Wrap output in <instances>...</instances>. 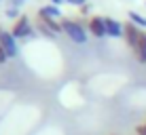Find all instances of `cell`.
Returning a JSON list of instances; mask_svg holds the SVG:
<instances>
[{
    "mask_svg": "<svg viewBox=\"0 0 146 135\" xmlns=\"http://www.w3.org/2000/svg\"><path fill=\"white\" fill-rule=\"evenodd\" d=\"M62 30H64V34L72 40L74 44H85L87 42V30H85V26L80 21H76V19H62Z\"/></svg>",
    "mask_w": 146,
    "mask_h": 135,
    "instance_id": "cell-1",
    "label": "cell"
},
{
    "mask_svg": "<svg viewBox=\"0 0 146 135\" xmlns=\"http://www.w3.org/2000/svg\"><path fill=\"white\" fill-rule=\"evenodd\" d=\"M36 28L40 30V34H44V36H49V38H55L57 34H64L62 19L44 17V15H38V17H36Z\"/></svg>",
    "mask_w": 146,
    "mask_h": 135,
    "instance_id": "cell-2",
    "label": "cell"
},
{
    "mask_svg": "<svg viewBox=\"0 0 146 135\" xmlns=\"http://www.w3.org/2000/svg\"><path fill=\"white\" fill-rule=\"evenodd\" d=\"M32 32H34V28H32V23H30L28 15H21V17L13 23V28H11V34L17 38V40H19V38H30Z\"/></svg>",
    "mask_w": 146,
    "mask_h": 135,
    "instance_id": "cell-3",
    "label": "cell"
},
{
    "mask_svg": "<svg viewBox=\"0 0 146 135\" xmlns=\"http://www.w3.org/2000/svg\"><path fill=\"white\" fill-rule=\"evenodd\" d=\"M0 44H2V49L7 51L9 59L17 57V53H19V49H17V38L11 34V30L0 28Z\"/></svg>",
    "mask_w": 146,
    "mask_h": 135,
    "instance_id": "cell-4",
    "label": "cell"
},
{
    "mask_svg": "<svg viewBox=\"0 0 146 135\" xmlns=\"http://www.w3.org/2000/svg\"><path fill=\"white\" fill-rule=\"evenodd\" d=\"M87 32L91 34L95 38H104L108 36L106 34V23H104V17H100V15H91L87 21Z\"/></svg>",
    "mask_w": 146,
    "mask_h": 135,
    "instance_id": "cell-5",
    "label": "cell"
},
{
    "mask_svg": "<svg viewBox=\"0 0 146 135\" xmlns=\"http://www.w3.org/2000/svg\"><path fill=\"white\" fill-rule=\"evenodd\" d=\"M142 32H144V30L138 28L135 23H131V21L125 23V34H123V38H125V42H127V47L131 49V51L138 47V40H140V36H142Z\"/></svg>",
    "mask_w": 146,
    "mask_h": 135,
    "instance_id": "cell-6",
    "label": "cell"
},
{
    "mask_svg": "<svg viewBox=\"0 0 146 135\" xmlns=\"http://www.w3.org/2000/svg\"><path fill=\"white\" fill-rule=\"evenodd\" d=\"M104 23H106V34L110 38H123L125 23H121L117 19H112V17H104Z\"/></svg>",
    "mask_w": 146,
    "mask_h": 135,
    "instance_id": "cell-7",
    "label": "cell"
},
{
    "mask_svg": "<svg viewBox=\"0 0 146 135\" xmlns=\"http://www.w3.org/2000/svg\"><path fill=\"white\" fill-rule=\"evenodd\" d=\"M133 55L140 63H146V32H142V36L138 40V47L133 49Z\"/></svg>",
    "mask_w": 146,
    "mask_h": 135,
    "instance_id": "cell-8",
    "label": "cell"
},
{
    "mask_svg": "<svg viewBox=\"0 0 146 135\" xmlns=\"http://www.w3.org/2000/svg\"><path fill=\"white\" fill-rule=\"evenodd\" d=\"M38 15H44V17H53V19H64V17H62V9L55 7V4H44L42 9H38Z\"/></svg>",
    "mask_w": 146,
    "mask_h": 135,
    "instance_id": "cell-9",
    "label": "cell"
},
{
    "mask_svg": "<svg viewBox=\"0 0 146 135\" xmlns=\"http://www.w3.org/2000/svg\"><path fill=\"white\" fill-rule=\"evenodd\" d=\"M127 15H129V21H131V23H135L138 28L146 30V17H144V15H140V13H135V11H129Z\"/></svg>",
    "mask_w": 146,
    "mask_h": 135,
    "instance_id": "cell-10",
    "label": "cell"
},
{
    "mask_svg": "<svg viewBox=\"0 0 146 135\" xmlns=\"http://www.w3.org/2000/svg\"><path fill=\"white\" fill-rule=\"evenodd\" d=\"M4 15H7L9 19H15V21L21 17V13H19V9H17V7H9L7 11H4Z\"/></svg>",
    "mask_w": 146,
    "mask_h": 135,
    "instance_id": "cell-11",
    "label": "cell"
},
{
    "mask_svg": "<svg viewBox=\"0 0 146 135\" xmlns=\"http://www.w3.org/2000/svg\"><path fill=\"white\" fill-rule=\"evenodd\" d=\"M133 133H135V135H146V122H142V124H135Z\"/></svg>",
    "mask_w": 146,
    "mask_h": 135,
    "instance_id": "cell-12",
    "label": "cell"
},
{
    "mask_svg": "<svg viewBox=\"0 0 146 135\" xmlns=\"http://www.w3.org/2000/svg\"><path fill=\"white\" fill-rule=\"evenodd\" d=\"M7 61H9V55H7V51L2 49V44H0V66H2V63H7Z\"/></svg>",
    "mask_w": 146,
    "mask_h": 135,
    "instance_id": "cell-13",
    "label": "cell"
},
{
    "mask_svg": "<svg viewBox=\"0 0 146 135\" xmlns=\"http://www.w3.org/2000/svg\"><path fill=\"white\" fill-rule=\"evenodd\" d=\"M26 2H28V0H9V4H11V7H17V9H21Z\"/></svg>",
    "mask_w": 146,
    "mask_h": 135,
    "instance_id": "cell-14",
    "label": "cell"
},
{
    "mask_svg": "<svg viewBox=\"0 0 146 135\" xmlns=\"http://www.w3.org/2000/svg\"><path fill=\"white\" fill-rule=\"evenodd\" d=\"M66 2H68V4H74V7L80 9V7H85V4H87V0H66Z\"/></svg>",
    "mask_w": 146,
    "mask_h": 135,
    "instance_id": "cell-15",
    "label": "cell"
},
{
    "mask_svg": "<svg viewBox=\"0 0 146 135\" xmlns=\"http://www.w3.org/2000/svg\"><path fill=\"white\" fill-rule=\"evenodd\" d=\"M66 0H49V4H55V7H62Z\"/></svg>",
    "mask_w": 146,
    "mask_h": 135,
    "instance_id": "cell-16",
    "label": "cell"
},
{
    "mask_svg": "<svg viewBox=\"0 0 146 135\" xmlns=\"http://www.w3.org/2000/svg\"><path fill=\"white\" fill-rule=\"evenodd\" d=\"M80 13H83V15H87V13H89V4H85V7H80Z\"/></svg>",
    "mask_w": 146,
    "mask_h": 135,
    "instance_id": "cell-17",
    "label": "cell"
},
{
    "mask_svg": "<svg viewBox=\"0 0 146 135\" xmlns=\"http://www.w3.org/2000/svg\"><path fill=\"white\" fill-rule=\"evenodd\" d=\"M112 135H119V133H112Z\"/></svg>",
    "mask_w": 146,
    "mask_h": 135,
    "instance_id": "cell-18",
    "label": "cell"
},
{
    "mask_svg": "<svg viewBox=\"0 0 146 135\" xmlns=\"http://www.w3.org/2000/svg\"><path fill=\"white\" fill-rule=\"evenodd\" d=\"M131 135H135V133H131Z\"/></svg>",
    "mask_w": 146,
    "mask_h": 135,
    "instance_id": "cell-19",
    "label": "cell"
}]
</instances>
